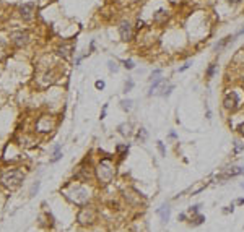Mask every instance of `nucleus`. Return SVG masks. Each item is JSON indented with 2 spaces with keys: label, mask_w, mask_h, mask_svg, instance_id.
Masks as SVG:
<instances>
[{
  "label": "nucleus",
  "mask_w": 244,
  "mask_h": 232,
  "mask_svg": "<svg viewBox=\"0 0 244 232\" xmlns=\"http://www.w3.org/2000/svg\"><path fill=\"white\" fill-rule=\"evenodd\" d=\"M205 221V218L202 216V214H199V216H195V219H194V226H199V224H202V222Z\"/></svg>",
  "instance_id": "obj_23"
},
{
  "label": "nucleus",
  "mask_w": 244,
  "mask_h": 232,
  "mask_svg": "<svg viewBox=\"0 0 244 232\" xmlns=\"http://www.w3.org/2000/svg\"><path fill=\"white\" fill-rule=\"evenodd\" d=\"M158 214H159V218H161V221L163 222H168L169 221V216H171V208H169V205H161V208H158Z\"/></svg>",
  "instance_id": "obj_8"
},
{
  "label": "nucleus",
  "mask_w": 244,
  "mask_h": 232,
  "mask_svg": "<svg viewBox=\"0 0 244 232\" xmlns=\"http://www.w3.org/2000/svg\"><path fill=\"white\" fill-rule=\"evenodd\" d=\"M164 81V78H161V76H159V78H156V80H153V83H152V86H150V91H148V96H152L153 93H155V89L158 88L159 84H161Z\"/></svg>",
  "instance_id": "obj_13"
},
{
  "label": "nucleus",
  "mask_w": 244,
  "mask_h": 232,
  "mask_svg": "<svg viewBox=\"0 0 244 232\" xmlns=\"http://www.w3.org/2000/svg\"><path fill=\"white\" fill-rule=\"evenodd\" d=\"M233 39H234V36H226V37H223V39H221L220 42H217V44H215V51H217V52H220V51L223 49V47L226 46L230 41H233Z\"/></svg>",
  "instance_id": "obj_10"
},
{
  "label": "nucleus",
  "mask_w": 244,
  "mask_h": 232,
  "mask_svg": "<svg viewBox=\"0 0 244 232\" xmlns=\"http://www.w3.org/2000/svg\"><path fill=\"white\" fill-rule=\"evenodd\" d=\"M114 177V167H112L111 164V158H104L101 159L99 162V167H98V179L103 185H106V183L111 182V179Z\"/></svg>",
  "instance_id": "obj_2"
},
{
  "label": "nucleus",
  "mask_w": 244,
  "mask_h": 232,
  "mask_svg": "<svg viewBox=\"0 0 244 232\" xmlns=\"http://www.w3.org/2000/svg\"><path fill=\"white\" fill-rule=\"evenodd\" d=\"M119 34H120V39L122 41H130L134 37V30H132V24L129 21H122L119 24Z\"/></svg>",
  "instance_id": "obj_5"
},
{
  "label": "nucleus",
  "mask_w": 244,
  "mask_h": 232,
  "mask_svg": "<svg viewBox=\"0 0 244 232\" xmlns=\"http://www.w3.org/2000/svg\"><path fill=\"white\" fill-rule=\"evenodd\" d=\"M223 105H225V109L226 111H236L239 107V96L236 91H230L226 96H225V99H223Z\"/></svg>",
  "instance_id": "obj_3"
},
{
  "label": "nucleus",
  "mask_w": 244,
  "mask_h": 232,
  "mask_svg": "<svg viewBox=\"0 0 244 232\" xmlns=\"http://www.w3.org/2000/svg\"><path fill=\"white\" fill-rule=\"evenodd\" d=\"M124 67H125L127 70H132L135 65H134V62H132V60H124Z\"/></svg>",
  "instance_id": "obj_24"
},
{
  "label": "nucleus",
  "mask_w": 244,
  "mask_h": 232,
  "mask_svg": "<svg viewBox=\"0 0 244 232\" xmlns=\"http://www.w3.org/2000/svg\"><path fill=\"white\" fill-rule=\"evenodd\" d=\"M12 41H13V44L18 46V47L26 46L28 41H30V34L25 33V31H15V33L12 34Z\"/></svg>",
  "instance_id": "obj_6"
},
{
  "label": "nucleus",
  "mask_w": 244,
  "mask_h": 232,
  "mask_svg": "<svg viewBox=\"0 0 244 232\" xmlns=\"http://www.w3.org/2000/svg\"><path fill=\"white\" fill-rule=\"evenodd\" d=\"M238 132H239V135H241V137H244V122L238 125Z\"/></svg>",
  "instance_id": "obj_28"
},
{
  "label": "nucleus",
  "mask_w": 244,
  "mask_h": 232,
  "mask_svg": "<svg viewBox=\"0 0 244 232\" xmlns=\"http://www.w3.org/2000/svg\"><path fill=\"white\" fill-rule=\"evenodd\" d=\"M2 185L8 190H16L21 185V182L25 180V174L20 169H12L2 174Z\"/></svg>",
  "instance_id": "obj_1"
},
{
  "label": "nucleus",
  "mask_w": 244,
  "mask_h": 232,
  "mask_svg": "<svg viewBox=\"0 0 244 232\" xmlns=\"http://www.w3.org/2000/svg\"><path fill=\"white\" fill-rule=\"evenodd\" d=\"M60 158H62V153H60V144H57V146L54 148V156L51 158V162H57Z\"/></svg>",
  "instance_id": "obj_15"
},
{
  "label": "nucleus",
  "mask_w": 244,
  "mask_h": 232,
  "mask_svg": "<svg viewBox=\"0 0 244 232\" xmlns=\"http://www.w3.org/2000/svg\"><path fill=\"white\" fill-rule=\"evenodd\" d=\"M238 205H244V198H239L238 200Z\"/></svg>",
  "instance_id": "obj_32"
},
{
  "label": "nucleus",
  "mask_w": 244,
  "mask_h": 232,
  "mask_svg": "<svg viewBox=\"0 0 244 232\" xmlns=\"http://www.w3.org/2000/svg\"><path fill=\"white\" fill-rule=\"evenodd\" d=\"M147 137H148L147 130H145V128H140V132L137 133V138H138L140 141H145V140H147Z\"/></svg>",
  "instance_id": "obj_19"
},
{
  "label": "nucleus",
  "mask_w": 244,
  "mask_h": 232,
  "mask_svg": "<svg viewBox=\"0 0 244 232\" xmlns=\"http://www.w3.org/2000/svg\"><path fill=\"white\" fill-rule=\"evenodd\" d=\"M108 68H109V72H114V73H116V72L119 70V67H117V63H116L114 60H109V62H108Z\"/></svg>",
  "instance_id": "obj_20"
},
{
  "label": "nucleus",
  "mask_w": 244,
  "mask_h": 232,
  "mask_svg": "<svg viewBox=\"0 0 244 232\" xmlns=\"http://www.w3.org/2000/svg\"><path fill=\"white\" fill-rule=\"evenodd\" d=\"M117 151L120 153V154H119L120 158H125V156H127V151H129V146H127V144H119V146H117Z\"/></svg>",
  "instance_id": "obj_18"
},
{
  "label": "nucleus",
  "mask_w": 244,
  "mask_h": 232,
  "mask_svg": "<svg viewBox=\"0 0 244 232\" xmlns=\"http://www.w3.org/2000/svg\"><path fill=\"white\" fill-rule=\"evenodd\" d=\"M242 174H244V167H242Z\"/></svg>",
  "instance_id": "obj_35"
},
{
  "label": "nucleus",
  "mask_w": 244,
  "mask_h": 232,
  "mask_svg": "<svg viewBox=\"0 0 244 232\" xmlns=\"http://www.w3.org/2000/svg\"><path fill=\"white\" fill-rule=\"evenodd\" d=\"M120 107L124 111H130V109H132V101H130V99H122L120 101Z\"/></svg>",
  "instance_id": "obj_17"
},
{
  "label": "nucleus",
  "mask_w": 244,
  "mask_h": 232,
  "mask_svg": "<svg viewBox=\"0 0 244 232\" xmlns=\"http://www.w3.org/2000/svg\"><path fill=\"white\" fill-rule=\"evenodd\" d=\"M168 20V12H164V10H158L155 15H153V21L155 23H163V21H166Z\"/></svg>",
  "instance_id": "obj_9"
},
{
  "label": "nucleus",
  "mask_w": 244,
  "mask_h": 232,
  "mask_svg": "<svg viewBox=\"0 0 244 232\" xmlns=\"http://www.w3.org/2000/svg\"><path fill=\"white\" fill-rule=\"evenodd\" d=\"M242 174V167H231L226 170V175H223L221 179H226V177H234V175H239Z\"/></svg>",
  "instance_id": "obj_11"
},
{
  "label": "nucleus",
  "mask_w": 244,
  "mask_h": 232,
  "mask_svg": "<svg viewBox=\"0 0 244 232\" xmlns=\"http://www.w3.org/2000/svg\"><path fill=\"white\" fill-rule=\"evenodd\" d=\"M159 75H161V70H155V72L152 73V80H156V78H159Z\"/></svg>",
  "instance_id": "obj_27"
},
{
  "label": "nucleus",
  "mask_w": 244,
  "mask_h": 232,
  "mask_svg": "<svg viewBox=\"0 0 244 232\" xmlns=\"http://www.w3.org/2000/svg\"><path fill=\"white\" fill-rule=\"evenodd\" d=\"M215 70H217V63H215V62H212V63L208 65V68H207V73H205V76H207V80H210L212 76L215 75Z\"/></svg>",
  "instance_id": "obj_16"
},
{
  "label": "nucleus",
  "mask_w": 244,
  "mask_h": 232,
  "mask_svg": "<svg viewBox=\"0 0 244 232\" xmlns=\"http://www.w3.org/2000/svg\"><path fill=\"white\" fill-rule=\"evenodd\" d=\"M239 34H244V28H242V30H241V31L238 33V36H239Z\"/></svg>",
  "instance_id": "obj_34"
},
{
  "label": "nucleus",
  "mask_w": 244,
  "mask_h": 232,
  "mask_svg": "<svg viewBox=\"0 0 244 232\" xmlns=\"http://www.w3.org/2000/svg\"><path fill=\"white\" fill-rule=\"evenodd\" d=\"M20 15H21V18L23 20H31L33 18V15H34V3L33 2H30V3H23L21 7H20Z\"/></svg>",
  "instance_id": "obj_7"
},
{
  "label": "nucleus",
  "mask_w": 244,
  "mask_h": 232,
  "mask_svg": "<svg viewBox=\"0 0 244 232\" xmlns=\"http://www.w3.org/2000/svg\"><path fill=\"white\" fill-rule=\"evenodd\" d=\"M37 188H39V182H36L34 185H33V188H31V195H34V193L37 192Z\"/></svg>",
  "instance_id": "obj_30"
},
{
  "label": "nucleus",
  "mask_w": 244,
  "mask_h": 232,
  "mask_svg": "<svg viewBox=\"0 0 244 232\" xmlns=\"http://www.w3.org/2000/svg\"><path fill=\"white\" fill-rule=\"evenodd\" d=\"M135 26H137V30H142V28L145 26V23H143V20H137V24H135Z\"/></svg>",
  "instance_id": "obj_29"
},
{
  "label": "nucleus",
  "mask_w": 244,
  "mask_h": 232,
  "mask_svg": "<svg viewBox=\"0 0 244 232\" xmlns=\"http://www.w3.org/2000/svg\"><path fill=\"white\" fill-rule=\"evenodd\" d=\"M189 67H191V62H187V63H184V65L181 67V68H179V72H184V70H187V68H189Z\"/></svg>",
  "instance_id": "obj_31"
},
{
  "label": "nucleus",
  "mask_w": 244,
  "mask_h": 232,
  "mask_svg": "<svg viewBox=\"0 0 244 232\" xmlns=\"http://www.w3.org/2000/svg\"><path fill=\"white\" fill-rule=\"evenodd\" d=\"M96 219V211L93 209L91 206H86V208H81V211L78 213V222L80 224H91L93 221Z\"/></svg>",
  "instance_id": "obj_4"
},
{
  "label": "nucleus",
  "mask_w": 244,
  "mask_h": 232,
  "mask_svg": "<svg viewBox=\"0 0 244 232\" xmlns=\"http://www.w3.org/2000/svg\"><path fill=\"white\" fill-rule=\"evenodd\" d=\"M95 86H96V89H103V88H104V81L98 80V81L95 83Z\"/></svg>",
  "instance_id": "obj_26"
},
{
  "label": "nucleus",
  "mask_w": 244,
  "mask_h": 232,
  "mask_svg": "<svg viewBox=\"0 0 244 232\" xmlns=\"http://www.w3.org/2000/svg\"><path fill=\"white\" fill-rule=\"evenodd\" d=\"M174 89V84H168V86H163L161 88V93H159V96H163V98H168V96L171 94V91Z\"/></svg>",
  "instance_id": "obj_14"
},
{
  "label": "nucleus",
  "mask_w": 244,
  "mask_h": 232,
  "mask_svg": "<svg viewBox=\"0 0 244 232\" xmlns=\"http://www.w3.org/2000/svg\"><path fill=\"white\" fill-rule=\"evenodd\" d=\"M199 209H200V205H194V206H191V208H189V211H191V213H194V214H195V213H199Z\"/></svg>",
  "instance_id": "obj_25"
},
{
  "label": "nucleus",
  "mask_w": 244,
  "mask_h": 232,
  "mask_svg": "<svg viewBox=\"0 0 244 232\" xmlns=\"http://www.w3.org/2000/svg\"><path fill=\"white\" fill-rule=\"evenodd\" d=\"M132 88H134V81H132V80H129V81L125 83V86H124V93H129Z\"/></svg>",
  "instance_id": "obj_22"
},
{
  "label": "nucleus",
  "mask_w": 244,
  "mask_h": 232,
  "mask_svg": "<svg viewBox=\"0 0 244 232\" xmlns=\"http://www.w3.org/2000/svg\"><path fill=\"white\" fill-rule=\"evenodd\" d=\"M231 3H239V2H242V0H230Z\"/></svg>",
  "instance_id": "obj_33"
},
{
  "label": "nucleus",
  "mask_w": 244,
  "mask_h": 232,
  "mask_svg": "<svg viewBox=\"0 0 244 232\" xmlns=\"http://www.w3.org/2000/svg\"><path fill=\"white\" fill-rule=\"evenodd\" d=\"M70 51H72V46H67V44L60 46L59 49H57L59 55H62V57H69V55H70Z\"/></svg>",
  "instance_id": "obj_12"
},
{
  "label": "nucleus",
  "mask_w": 244,
  "mask_h": 232,
  "mask_svg": "<svg viewBox=\"0 0 244 232\" xmlns=\"http://www.w3.org/2000/svg\"><path fill=\"white\" fill-rule=\"evenodd\" d=\"M156 144H158L159 154H161V156H166V149H164V144H163V141H156Z\"/></svg>",
  "instance_id": "obj_21"
}]
</instances>
